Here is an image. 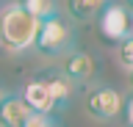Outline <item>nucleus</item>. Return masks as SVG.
<instances>
[{
  "label": "nucleus",
  "instance_id": "nucleus-14",
  "mask_svg": "<svg viewBox=\"0 0 133 127\" xmlns=\"http://www.w3.org/2000/svg\"><path fill=\"white\" fill-rule=\"evenodd\" d=\"M6 94H8V91H6V88H3V86H0V100H3V97H6Z\"/></svg>",
  "mask_w": 133,
  "mask_h": 127
},
{
  "label": "nucleus",
  "instance_id": "nucleus-15",
  "mask_svg": "<svg viewBox=\"0 0 133 127\" xmlns=\"http://www.w3.org/2000/svg\"><path fill=\"white\" fill-rule=\"evenodd\" d=\"M125 3H128V9H130V11H133V0H125Z\"/></svg>",
  "mask_w": 133,
  "mask_h": 127
},
{
  "label": "nucleus",
  "instance_id": "nucleus-3",
  "mask_svg": "<svg viewBox=\"0 0 133 127\" xmlns=\"http://www.w3.org/2000/svg\"><path fill=\"white\" fill-rule=\"evenodd\" d=\"M97 25H100V33L111 44H119L128 36H133V11L122 3H105V9L97 17Z\"/></svg>",
  "mask_w": 133,
  "mask_h": 127
},
{
  "label": "nucleus",
  "instance_id": "nucleus-5",
  "mask_svg": "<svg viewBox=\"0 0 133 127\" xmlns=\"http://www.w3.org/2000/svg\"><path fill=\"white\" fill-rule=\"evenodd\" d=\"M19 97L25 100V105H28L33 113H53V110H56V102H53V97H50V91H47V86H44L42 77L25 83Z\"/></svg>",
  "mask_w": 133,
  "mask_h": 127
},
{
  "label": "nucleus",
  "instance_id": "nucleus-1",
  "mask_svg": "<svg viewBox=\"0 0 133 127\" xmlns=\"http://www.w3.org/2000/svg\"><path fill=\"white\" fill-rule=\"evenodd\" d=\"M42 19H36L33 14L19 6V3H8L0 9V47L11 55L28 53L36 44Z\"/></svg>",
  "mask_w": 133,
  "mask_h": 127
},
{
  "label": "nucleus",
  "instance_id": "nucleus-10",
  "mask_svg": "<svg viewBox=\"0 0 133 127\" xmlns=\"http://www.w3.org/2000/svg\"><path fill=\"white\" fill-rule=\"evenodd\" d=\"M17 3H19L28 14H33L36 19H47V17H53V14H58L56 0H17Z\"/></svg>",
  "mask_w": 133,
  "mask_h": 127
},
{
  "label": "nucleus",
  "instance_id": "nucleus-4",
  "mask_svg": "<svg viewBox=\"0 0 133 127\" xmlns=\"http://www.w3.org/2000/svg\"><path fill=\"white\" fill-rule=\"evenodd\" d=\"M122 94L111 88V86H97L94 91H89L86 97V113L97 122H111L122 113Z\"/></svg>",
  "mask_w": 133,
  "mask_h": 127
},
{
  "label": "nucleus",
  "instance_id": "nucleus-6",
  "mask_svg": "<svg viewBox=\"0 0 133 127\" xmlns=\"http://www.w3.org/2000/svg\"><path fill=\"white\" fill-rule=\"evenodd\" d=\"M31 113L33 110L25 105L19 94H6L0 100V127H22Z\"/></svg>",
  "mask_w": 133,
  "mask_h": 127
},
{
  "label": "nucleus",
  "instance_id": "nucleus-13",
  "mask_svg": "<svg viewBox=\"0 0 133 127\" xmlns=\"http://www.w3.org/2000/svg\"><path fill=\"white\" fill-rule=\"evenodd\" d=\"M122 116H125V122H128V127H133V94L122 102Z\"/></svg>",
  "mask_w": 133,
  "mask_h": 127
},
{
  "label": "nucleus",
  "instance_id": "nucleus-7",
  "mask_svg": "<svg viewBox=\"0 0 133 127\" xmlns=\"http://www.w3.org/2000/svg\"><path fill=\"white\" fill-rule=\"evenodd\" d=\"M97 72V64L91 58L89 53H69L64 61V75L72 80V83H86L91 80Z\"/></svg>",
  "mask_w": 133,
  "mask_h": 127
},
{
  "label": "nucleus",
  "instance_id": "nucleus-8",
  "mask_svg": "<svg viewBox=\"0 0 133 127\" xmlns=\"http://www.w3.org/2000/svg\"><path fill=\"white\" fill-rule=\"evenodd\" d=\"M42 80H44L50 97H53V102H56V110H58V108H66V102L72 100V88H75V83L64 75V72H47Z\"/></svg>",
  "mask_w": 133,
  "mask_h": 127
},
{
  "label": "nucleus",
  "instance_id": "nucleus-11",
  "mask_svg": "<svg viewBox=\"0 0 133 127\" xmlns=\"http://www.w3.org/2000/svg\"><path fill=\"white\" fill-rule=\"evenodd\" d=\"M116 55H119V64H122L128 72H133V36H128L125 42H119Z\"/></svg>",
  "mask_w": 133,
  "mask_h": 127
},
{
  "label": "nucleus",
  "instance_id": "nucleus-12",
  "mask_svg": "<svg viewBox=\"0 0 133 127\" xmlns=\"http://www.w3.org/2000/svg\"><path fill=\"white\" fill-rule=\"evenodd\" d=\"M22 127H58V124L53 119V113H31Z\"/></svg>",
  "mask_w": 133,
  "mask_h": 127
},
{
  "label": "nucleus",
  "instance_id": "nucleus-16",
  "mask_svg": "<svg viewBox=\"0 0 133 127\" xmlns=\"http://www.w3.org/2000/svg\"><path fill=\"white\" fill-rule=\"evenodd\" d=\"M105 3H119V0H105Z\"/></svg>",
  "mask_w": 133,
  "mask_h": 127
},
{
  "label": "nucleus",
  "instance_id": "nucleus-2",
  "mask_svg": "<svg viewBox=\"0 0 133 127\" xmlns=\"http://www.w3.org/2000/svg\"><path fill=\"white\" fill-rule=\"evenodd\" d=\"M42 55H64L75 47V31L69 28L61 14H53V17L42 19L39 25V36H36V44H33Z\"/></svg>",
  "mask_w": 133,
  "mask_h": 127
},
{
  "label": "nucleus",
  "instance_id": "nucleus-17",
  "mask_svg": "<svg viewBox=\"0 0 133 127\" xmlns=\"http://www.w3.org/2000/svg\"><path fill=\"white\" fill-rule=\"evenodd\" d=\"M130 86H133V72H130Z\"/></svg>",
  "mask_w": 133,
  "mask_h": 127
},
{
  "label": "nucleus",
  "instance_id": "nucleus-9",
  "mask_svg": "<svg viewBox=\"0 0 133 127\" xmlns=\"http://www.w3.org/2000/svg\"><path fill=\"white\" fill-rule=\"evenodd\" d=\"M105 9V0H66V14L78 22H91Z\"/></svg>",
  "mask_w": 133,
  "mask_h": 127
}]
</instances>
